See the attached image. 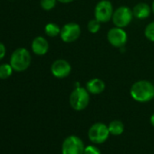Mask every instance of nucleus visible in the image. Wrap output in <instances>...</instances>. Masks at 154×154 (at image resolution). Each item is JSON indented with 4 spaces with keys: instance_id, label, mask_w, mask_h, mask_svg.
I'll return each instance as SVG.
<instances>
[{
    "instance_id": "nucleus-12",
    "label": "nucleus",
    "mask_w": 154,
    "mask_h": 154,
    "mask_svg": "<svg viewBox=\"0 0 154 154\" xmlns=\"http://www.w3.org/2000/svg\"><path fill=\"white\" fill-rule=\"evenodd\" d=\"M85 88L92 95H99L103 93L105 89V83L103 80L98 78L91 79L86 82Z\"/></svg>"
},
{
    "instance_id": "nucleus-16",
    "label": "nucleus",
    "mask_w": 154,
    "mask_h": 154,
    "mask_svg": "<svg viewBox=\"0 0 154 154\" xmlns=\"http://www.w3.org/2000/svg\"><path fill=\"white\" fill-rule=\"evenodd\" d=\"M13 71H14V69L10 64H8V63L1 64L0 65V79H8L12 75Z\"/></svg>"
},
{
    "instance_id": "nucleus-3",
    "label": "nucleus",
    "mask_w": 154,
    "mask_h": 154,
    "mask_svg": "<svg viewBox=\"0 0 154 154\" xmlns=\"http://www.w3.org/2000/svg\"><path fill=\"white\" fill-rule=\"evenodd\" d=\"M71 107L75 111L84 110L90 102V93L85 88L76 87L71 93L69 98Z\"/></svg>"
},
{
    "instance_id": "nucleus-1",
    "label": "nucleus",
    "mask_w": 154,
    "mask_h": 154,
    "mask_svg": "<svg viewBox=\"0 0 154 154\" xmlns=\"http://www.w3.org/2000/svg\"><path fill=\"white\" fill-rule=\"evenodd\" d=\"M130 94L133 99L139 103L149 102L154 98V85L149 80H138L133 84Z\"/></svg>"
},
{
    "instance_id": "nucleus-7",
    "label": "nucleus",
    "mask_w": 154,
    "mask_h": 154,
    "mask_svg": "<svg viewBox=\"0 0 154 154\" xmlns=\"http://www.w3.org/2000/svg\"><path fill=\"white\" fill-rule=\"evenodd\" d=\"M84 148L81 138L76 135H70L63 142L62 154H84Z\"/></svg>"
},
{
    "instance_id": "nucleus-11",
    "label": "nucleus",
    "mask_w": 154,
    "mask_h": 154,
    "mask_svg": "<svg viewBox=\"0 0 154 154\" xmlns=\"http://www.w3.org/2000/svg\"><path fill=\"white\" fill-rule=\"evenodd\" d=\"M31 48H32L33 52L35 55L43 56L47 53L49 50V43H48V41L44 37L37 36L33 40Z\"/></svg>"
},
{
    "instance_id": "nucleus-4",
    "label": "nucleus",
    "mask_w": 154,
    "mask_h": 154,
    "mask_svg": "<svg viewBox=\"0 0 154 154\" xmlns=\"http://www.w3.org/2000/svg\"><path fill=\"white\" fill-rule=\"evenodd\" d=\"M110 136L108 125L103 123L93 124L88 131V138L94 144H102L105 143Z\"/></svg>"
},
{
    "instance_id": "nucleus-10",
    "label": "nucleus",
    "mask_w": 154,
    "mask_h": 154,
    "mask_svg": "<svg viewBox=\"0 0 154 154\" xmlns=\"http://www.w3.org/2000/svg\"><path fill=\"white\" fill-rule=\"evenodd\" d=\"M72 71L71 64L64 59H58L54 60L51 65V72L54 77L57 79L67 78Z\"/></svg>"
},
{
    "instance_id": "nucleus-9",
    "label": "nucleus",
    "mask_w": 154,
    "mask_h": 154,
    "mask_svg": "<svg viewBox=\"0 0 154 154\" xmlns=\"http://www.w3.org/2000/svg\"><path fill=\"white\" fill-rule=\"evenodd\" d=\"M108 42L115 48H123L128 41L127 32L123 28L113 27L107 32Z\"/></svg>"
},
{
    "instance_id": "nucleus-8",
    "label": "nucleus",
    "mask_w": 154,
    "mask_h": 154,
    "mask_svg": "<svg viewBox=\"0 0 154 154\" xmlns=\"http://www.w3.org/2000/svg\"><path fill=\"white\" fill-rule=\"evenodd\" d=\"M81 33H82V30L80 25L76 23L71 22L64 24L61 28L60 37L63 42L66 43H71L78 40L79 37L81 36Z\"/></svg>"
},
{
    "instance_id": "nucleus-13",
    "label": "nucleus",
    "mask_w": 154,
    "mask_h": 154,
    "mask_svg": "<svg viewBox=\"0 0 154 154\" xmlns=\"http://www.w3.org/2000/svg\"><path fill=\"white\" fill-rule=\"evenodd\" d=\"M152 12V6H150L148 4L143 3V2L138 3L133 8V16L137 19H140V20H143V19L148 18L151 15Z\"/></svg>"
},
{
    "instance_id": "nucleus-18",
    "label": "nucleus",
    "mask_w": 154,
    "mask_h": 154,
    "mask_svg": "<svg viewBox=\"0 0 154 154\" xmlns=\"http://www.w3.org/2000/svg\"><path fill=\"white\" fill-rule=\"evenodd\" d=\"M144 35L150 42H154V21L146 25L144 29Z\"/></svg>"
},
{
    "instance_id": "nucleus-20",
    "label": "nucleus",
    "mask_w": 154,
    "mask_h": 154,
    "mask_svg": "<svg viewBox=\"0 0 154 154\" xmlns=\"http://www.w3.org/2000/svg\"><path fill=\"white\" fill-rule=\"evenodd\" d=\"M84 154H102L99 148H97L94 145H88L84 148Z\"/></svg>"
},
{
    "instance_id": "nucleus-17",
    "label": "nucleus",
    "mask_w": 154,
    "mask_h": 154,
    "mask_svg": "<svg viewBox=\"0 0 154 154\" xmlns=\"http://www.w3.org/2000/svg\"><path fill=\"white\" fill-rule=\"evenodd\" d=\"M101 24H102L101 22H99L97 19L93 18V19H91L88 22V23H87V29H88V31L91 33H93L94 34V33H97L100 31Z\"/></svg>"
},
{
    "instance_id": "nucleus-22",
    "label": "nucleus",
    "mask_w": 154,
    "mask_h": 154,
    "mask_svg": "<svg viewBox=\"0 0 154 154\" xmlns=\"http://www.w3.org/2000/svg\"><path fill=\"white\" fill-rule=\"evenodd\" d=\"M74 1V0H57V2L62 3V4H69V3H72Z\"/></svg>"
},
{
    "instance_id": "nucleus-19",
    "label": "nucleus",
    "mask_w": 154,
    "mask_h": 154,
    "mask_svg": "<svg viewBox=\"0 0 154 154\" xmlns=\"http://www.w3.org/2000/svg\"><path fill=\"white\" fill-rule=\"evenodd\" d=\"M56 2L57 0H40V5L44 10L50 11L55 7Z\"/></svg>"
},
{
    "instance_id": "nucleus-24",
    "label": "nucleus",
    "mask_w": 154,
    "mask_h": 154,
    "mask_svg": "<svg viewBox=\"0 0 154 154\" xmlns=\"http://www.w3.org/2000/svg\"><path fill=\"white\" fill-rule=\"evenodd\" d=\"M152 12H153L154 14V1L152 2Z\"/></svg>"
},
{
    "instance_id": "nucleus-21",
    "label": "nucleus",
    "mask_w": 154,
    "mask_h": 154,
    "mask_svg": "<svg viewBox=\"0 0 154 154\" xmlns=\"http://www.w3.org/2000/svg\"><path fill=\"white\" fill-rule=\"evenodd\" d=\"M5 52H6L5 46L2 42H0V60L4 59V57L5 56Z\"/></svg>"
},
{
    "instance_id": "nucleus-15",
    "label": "nucleus",
    "mask_w": 154,
    "mask_h": 154,
    "mask_svg": "<svg viewBox=\"0 0 154 154\" xmlns=\"http://www.w3.org/2000/svg\"><path fill=\"white\" fill-rule=\"evenodd\" d=\"M44 32L47 36H49L51 38H54V37L60 35L61 27L54 23H49L44 27Z\"/></svg>"
},
{
    "instance_id": "nucleus-6",
    "label": "nucleus",
    "mask_w": 154,
    "mask_h": 154,
    "mask_svg": "<svg viewBox=\"0 0 154 154\" xmlns=\"http://www.w3.org/2000/svg\"><path fill=\"white\" fill-rule=\"evenodd\" d=\"M113 12V4L109 0H100L94 7V18L105 23L112 20Z\"/></svg>"
},
{
    "instance_id": "nucleus-5",
    "label": "nucleus",
    "mask_w": 154,
    "mask_h": 154,
    "mask_svg": "<svg viewBox=\"0 0 154 154\" xmlns=\"http://www.w3.org/2000/svg\"><path fill=\"white\" fill-rule=\"evenodd\" d=\"M133 17V10L129 6L121 5L114 10L112 20L116 27L125 28L132 23Z\"/></svg>"
},
{
    "instance_id": "nucleus-23",
    "label": "nucleus",
    "mask_w": 154,
    "mask_h": 154,
    "mask_svg": "<svg viewBox=\"0 0 154 154\" xmlns=\"http://www.w3.org/2000/svg\"><path fill=\"white\" fill-rule=\"evenodd\" d=\"M150 121H151V124H152V126L154 127V114H152V115Z\"/></svg>"
},
{
    "instance_id": "nucleus-2",
    "label": "nucleus",
    "mask_w": 154,
    "mask_h": 154,
    "mask_svg": "<svg viewBox=\"0 0 154 154\" xmlns=\"http://www.w3.org/2000/svg\"><path fill=\"white\" fill-rule=\"evenodd\" d=\"M32 57L29 51L25 48H17L10 57V65L16 72L26 70L31 65Z\"/></svg>"
},
{
    "instance_id": "nucleus-14",
    "label": "nucleus",
    "mask_w": 154,
    "mask_h": 154,
    "mask_svg": "<svg viewBox=\"0 0 154 154\" xmlns=\"http://www.w3.org/2000/svg\"><path fill=\"white\" fill-rule=\"evenodd\" d=\"M110 134L114 136H119L124 132V125L120 120H113L108 125Z\"/></svg>"
}]
</instances>
